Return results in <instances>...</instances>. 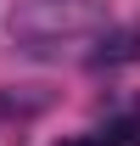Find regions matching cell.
Returning a JSON list of instances; mask_svg holds the SVG:
<instances>
[{"label":"cell","instance_id":"6da1fadb","mask_svg":"<svg viewBox=\"0 0 140 146\" xmlns=\"http://www.w3.org/2000/svg\"><path fill=\"white\" fill-rule=\"evenodd\" d=\"M135 39H140V34H118V39H112V51H95V68H106V62H129V56L140 51Z\"/></svg>","mask_w":140,"mask_h":146},{"label":"cell","instance_id":"7a4b0ae2","mask_svg":"<svg viewBox=\"0 0 140 146\" xmlns=\"http://www.w3.org/2000/svg\"><path fill=\"white\" fill-rule=\"evenodd\" d=\"M101 146H140V124H129V118H123V124H112Z\"/></svg>","mask_w":140,"mask_h":146},{"label":"cell","instance_id":"3957f363","mask_svg":"<svg viewBox=\"0 0 140 146\" xmlns=\"http://www.w3.org/2000/svg\"><path fill=\"white\" fill-rule=\"evenodd\" d=\"M56 146H101V141H90V135H67V141H56Z\"/></svg>","mask_w":140,"mask_h":146}]
</instances>
